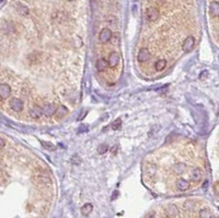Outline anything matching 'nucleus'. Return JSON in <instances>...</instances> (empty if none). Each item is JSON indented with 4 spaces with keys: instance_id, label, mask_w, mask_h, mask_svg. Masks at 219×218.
I'll use <instances>...</instances> for the list:
<instances>
[{
    "instance_id": "2f4dec72",
    "label": "nucleus",
    "mask_w": 219,
    "mask_h": 218,
    "mask_svg": "<svg viewBox=\"0 0 219 218\" xmlns=\"http://www.w3.org/2000/svg\"><path fill=\"white\" fill-rule=\"evenodd\" d=\"M117 195H118V192L117 191H115L114 193H113V196H112V199H115V196L117 197Z\"/></svg>"
},
{
    "instance_id": "a211bd4d",
    "label": "nucleus",
    "mask_w": 219,
    "mask_h": 218,
    "mask_svg": "<svg viewBox=\"0 0 219 218\" xmlns=\"http://www.w3.org/2000/svg\"><path fill=\"white\" fill-rule=\"evenodd\" d=\"M185 170H186V166H185L184 163H176L174 164L173 167V171L176 173V174H182V173L185 172Z\"/></svg>"
},
{
    "instance_id": "72a5a7b5",
    "label": "nucleus",
    "mask_w": 219,
    "mask_h": 218,
    "mask_svg": "<svg viewBox=\"0 0 219 218\" xmlns=\"http://www.w3.org/2000/svg\"><path fill=\"white\" fill-rule=\"evenodd\" d=\"M67 1H76V0H67Z\"/></svg>"
},
{
    "instance_id": "393cba45",
    "label": "nucleus",
    "mask_w": 219,
    "mask_h": 218,
    "mask_svg": "<svg viewBox=\"0 0 219 218\" xmlns=\"http://www.w3.org/2000/svg\"><path fill=\"white\" fill-rule=\"evenodd\" d=\"M107 145H105V144H102V145H100L98 147V152L100 153V155H103V153H105L107 151Z\"/></svg>"
},
{
    "instance_id": "c756f323",
    "label": "nucleus",
    "mask_w": 219,
    "mask_h": 218,
    "mask_svg": "<svg viewBox=\"0 0 219 218\" xmlns=\"http://www.w3.org/2000/svg\"><path fill=\"white\" fill-rule=\"evenodd\" d=\"M4 147V141L2 138H0V148H3Z\"/></svg>"
},
{
    "instance_id": "c9c22d12",
    "label": "nucleus",
    "mask_w": 219,
    "mask_h": 218,
    "mask_svg": "<svg viewBox=\"0 0 219 218\" xmlns=\"http://www.w3.org/2000/svg\"><path fill=\"white\" fill-rule=\"evenodd\" d=\"M218 36H219V33H218Z\"/></svg>"
},
{
    "instance_id": "2eb2a0df",
    "label": "nucleus",
    "mask_w": 219,
    "mask_h": 218,
    "mask_svg": "<svg viewBox=\"0 0 219 218\" xmlns=\"http://www.w3.org/2000/svg\"><path fill=\"white\" fill-rule=\"evenodd\" d=\"M14 7H15V10H17L21 15H23V17H26V15L29 14V8L26 6H24L23 3L18 2V3L14 4Z\"/></svg>"
},
{
    "instance_id": "20e7f679",
    "label": "nucleus",
    "mask_w": 219,
    "mask_h": 218,
    "mask_svg": "<svg viewBox=\"0 0 219 218\" xmlns=\"http://www.w3.org/2000/svg\"><path fill=\"white\" fill-rule=\"evenodd\" d=\"M164 213H165V215H167V217L175 218V217H178V215H179V210L175 205H173V204H169V205L165 206Z\"/></svg>"
},
{
    "instance_id": "f03ea898",
    "label": "nucleus",
    "mask_w": 219,
    "mask_h": 218,
    "mask_svg": "<svg viewBox=\"0 0 219 218\" xmlns=\"http://www.w3.org/2000/svg\"><path fill=\"white\" fill-rule=\"evenodd\" d=\"M194 46H195V39H194L192 35L187 36L186 39L184 40L183 44H182L183 51H184L185 53H190L194 48Z\"/></svg>"
},
{
    "instance_id": "473e14b6",
    "label": "nucleus",
    "mask_w": 219,
    "mask_h": 218,
    "mask_svg": "<svg viewBox=\"0 0 219 218\" xmlns=\"http://www.w3.org/2000/svg\"><path fill=\"white\" fill-rule=\"evenodd\" d=\"M217 115L219 116V108H218V111H217Z\"/></svg>"
},
{
    "instance_id": "5701e85b",
    "label": "nucleus",
    "mask_w": 219,
    "mask_h": 218,
    "mask_svg": "<svg viewBox=\"0 0 219 218\" xmlns=\"http://www.w3.org/2000/svg\"><path fill=\"white\" fill-rule=\"evenodd\" d=\"M42 146L46 149V150H50V151H54L55 150V145L50 141H42Z\"/></svg>"
},
{
    "instance_id": "4468645a",
    "label": "nucleus",
    "mask_w": 219,
    "mask_h": 218,
    "mask_svg": "<svg viewBox=\"0 0 219 218\" xmlns=\"http://www.w3.org/2000/svg\"><path fill=\"white\" fill-rule=\"evenodd\" d=\"M68 114V109L66 108L65 105H59L57 106L56 112H55V115H56L57 119H63L64 116Z\"/></svg>"
},
{
    "instance_id": "0eeeda50",
    "label": "nucleus",
    "mask_w": 219,
    "mask_h": 218,
    "mask_svg": "<svg viewBox=\"0 0 219 218\" xmlns=\"http://www.w3.org/2000/svg\"><path fill=\"white\" fill-rule=\"evenodd\" d=\"M112 37V31L110 30L109 28H104L100 33V36H99V40H100L101 43H107V42L111 40Z\"/></svg>"
},
{
    "instance_id": "6e6552de",
    "label": "nucleus",
    "mask_w": 219,
    "mask_h": 218,
    "mask_svg": "<svg viewBox=\"0 0 219 218\" xmlns=\"http://www.w3.org/2000/svg\"><path fill=\"white\" fill-rule=\"evenodd\" d=\"M119 63V54L116 52H113L110 54L109 56V61H107V64H109V66L111 68H114L116 67L117 65H118Z\"/></svg>"
},
{
    "instance_id": "412c9836",
    "label": "nucleus",
    "mask_w": 219,
    "mask_h": 218,
    "mask_svg": "<svg viewBox=\"0 0 219 218\" xmlns=\"http://www.w3.org/2000/svg\"><path fill=\"white\" fill-rule=\"evenodd\" d=\"M200 218H214V217L208 208H203V210H200Z\"/></svg>"
},
{
    "instance_id": "cd10ccee",
    "label": "nucleus",
    "mask_w": 219,
    "mask_h": 218,
    "mask_svg": "<svg viewBox=\"0 0 219 218\" xmlns=\"http://www.w3.org/2000/svg\"><path fill=\"white\" fill-rule=\"evenodd\" d=\"M88 130V127L86 125H82L81 127H79V130H78V132L79 133H85V132H87Z\"/></svg>"
},
{
    "instance_id": "a878e982",
    "label": "nucleus",
    "mask_w": 219,
    "mask_h": 218,
    "mask_svg": "<svg viewBox=\"0 0 219 218\" xmlns=\"http://www.w3.org/2000/svg\"><path fill=\"white\" fill-rule=\"evenodd\" d=\"M121 125H122V121L119 119H117L116 121H114L113 122V124H112V128L113 130H119V127H121Z\"/></svg>"
},
{
    "instance_id": "1a4fd4ad",
    "label": "nucleus",
    "mask_w": 219,
    "mask_h": 218,
    "mask_svg": "<svg viewBox=\"0 0 219 218\" xmlns=\"http://www.w3.org/2000/svg\"><path fill=\"white\" fill-rule=\"evenodd\" d=\"M10 93H11V88L9 84L7 83L0 84V98L7 99V98L10 97Z\"/></svg>"
},
{
    "instance_id": "9d476101",
    "label": "nucleus",
    "mask_w": 219,
    "mask_h": 218,
    "mask_svg": "<svg viewBox=\"0 0 219 218\" xmlns=\"http://www.w3.org/2000/svg\"><path fill=\"white\" fill-rule=\"evenodd\" d=\"M29 113H30L31 117H33V119H39L43 115V109L39 108V105H34L30 109Z\"/></svg>"
},
{
    "instance_id": "ddd939ff",
    "label": "nucleus",
    "mask_w": 219,
    "mask_h": 218,
    "mask_svg": "<svg viewBox=\"0 0 219 218\" xmlns=\"http://www.w3.org/2000/svg\"><path fill=\"white\" fill-rule=\"evenodd\" d=\"M56 105L55 104H47V105H45L43 108V115H45V116H52V115L55 114V112H56Z\"/></svg>"
},
{
    "instance_id": "bb28decb",
    "label": "nucleus",
    "mask_w": 219,
    "mask_h": 218,
    "mask_svg": "<svg viewBox=\"0 0 219 218\" xmlns=\"http://www.w3.org/2000/svg\"><path fill=\"white\" fill-rule=\"evenodd\" d=\"M207 77H208V72H207V70H203V72H201V75H200V79L201 80H205Z\"/></svg>"
},
{
    "instance_id": "f257e3e1",
    "label": "nucleus",
    "mask_w": 219,
    "mask_h": 218,
    "mask_svg": "<svg viewBox=\"0 0 219 218\" xmlns=\"http://www.w3.org/2000/svg\"><path fill=\"white\" fill-rule=\"evenodd\" d=\"M33 182H34L35 184H37V185H48V184H50V177H48L46 173L42 172V171H39V172L34 173L33 174V178H32Z\"/></svg>"
},
{
    "instance_id": "aec40b11",
    "label": "nucleus",
    "mask_w": 219,
    "mask_h": 218,
    "mask_svg": "<svg viewBox=\"0 0 219 218\" xmlns=\"http://www.w3.org/2000/svg\"><path fill=\"white\" fill-rule=\"evenodd\" d=\"M165 66H167V61H165L164 59H160V61H158L154 64V69H156L157 72H161V70L164 69Z\"/></svg>"
},
{
    "instance_id": "7c9ffc66",
    "label": "nucleus",
    "mask_w": 219,
    "mask_h": 218,
    "mask_svg": "<svg viewBox=\"0 0 219 218\" xmlns=\"http://www.w3.org/2000/svg\"><path fill=\"white\" fill-rule=\"evenodd\" d=\"M146 218H154V213H149V214L146 216Z\"/></svg>"
},
{
    "instance_id": "7ed1b4c3",
    "label": "nucleus",
    "mask_w": 219,
    "mask_h": 218,
    "mask_svg": "<svg viewBox=\"0 0 219 218\" xmlns=\"http://www.w3.org/2000/svg\"><path fill=\"white\" fill-rule=\"evenodd\" d=\"M159 15H160V13H159V10L157 8L150 7V8H148L146 10V18L149 21H156V20H158Z\"/></svg>"
},
{
    "instance_id": "6ab92c4d",
    "label": "nucleus",
    "mask_w": 219,
    "mask_h": 218,
    "mask_svg": "<svg viewBox=\"0 0 219 218\" xmlns=\"http://www.w3.org/2000/svg\"><path fill=\"white\" fill-rule=\"evenodd\" d=\"M92 210H93V206H92V204L87 203V204H85L82 207H81V214H82L83 216H88V215H89L90 213L92 212Z\"/></svg>"
},
{
    "instance_id": "f704fd0d",
    "label": "nucleus",
    "mask_w": 219,
    "mask_h": 218,
    "mask_svg": "<svg viewBox=\"0 0 219 218\" xmlns=\"http://www.w3.org/2000/svg\"><path fill=\"white\" fill-rule=\"evenodd\" d=\"M133 1H135V2H136V1H138V0H133Z\"/></svg>"
},
{
    "instance_id": "dca6fc26",
    "label": "nucleus",
    "mask_w": 219,
    "mask_h": 218,
    "mask_svg": "<svg viewBox=\"0 0 219 218\" xmlns=\"http://www.w3.org/2000/svg\"><path fill=\"white\" fill-rule=\"evenodd\" d=\"M176 188H178V190H180V191L189 190V188H190L189 181H186V180H184V179H179L178 182H176Z\"/></svg>"
},
{
    "instance_id": "f8f14e48",
    "label": "nucleus",
    "mask_w": 219,
    "mask_h": 218,
    "mask_svg": "<svg viewBox=\"0 0 219 218\" xmlns=\"http://www.w3.org/2000/svg\"><path fill=\"white\" fill-rule=\"evenodd\" d=\"M209 13L211 17L218 18L219 17V2L218 1H211L209 4Z\"/></svg>"
},
{
    "instance_id": "9b49d317",
    "label": "nucleus",
    "mask_w": 219,
    "mask_h": 218,
    "mask_svg": "<svg viewBox=\"0 0 219 218\" xmlns=\"http://www.w3.org/2000/svg\"><path fill=\"white\" fill-rule=\"evenodd\" d=\"M203 171L201 170L200 168H195V169H193V171H192V173H191V180L193 182H200L201 180L203 179Z\"/></svg>"
},
{
    "instance_id": "423d86ee",
    "label": "nucleus",
    "mask_w": 219,
    "mask_h": 218,
    "mask_svg": "<svg viewBox=\"0 0 219 218\" xmlns=\"http://www.w3.org/2000/svg\"><path fill=\"white\" fill-rule=\"evenodd\" d=\"M9 105L14 112H20L23 109V102L20 99H18V98H12L10 100V102H9Z\"/></svg>"
},
{
    "instance_id": "b1692460",
    "label": "nucleus",
    "mask_w": 219,
    "mask_h": 218,
    "mask_svg": "<svg viewBox=\"0 0 219 218\" xmlns=\"http://www.w3.org/2000/svg\"><path fill=\"white\" fill-rule=\"evenodd\" d=\"M184 208H185V210H193L194 208H195V205H194L193 202L187 201V202H185V203H184Z\"/></svg>"
},
{
    "instance_id": "4be33fe9",
    "label": "nucleus",
    "mask_w": 219,
    "mask_h": 218,
    "mask_svg": "<svg viewBox=\"0 0 219 218\" xmlns=\"http://www.w3.org/2000/svg\"><path fill=\"white\" fill-rule=\"evenodd\" d=\"M39 53H36V52L31 53V54L28 56V59L31 64H36L37 61H39Z\"/></svg>"
},
{
    "instance_id": "c85d7f7f",
    "label": "nucleus",
    "mask_w": 219,
    "mask_h": 218,
    "mask_svg": "<svg viewBox=\"0 0 219 218\" xmlns=\"http://www.w3.org/2000/svg\"><path fill=\"white\" fill-rule=\"evenodd\" d=\"M71 159H72V162H74V163H79V162H80V160H77V159H78V157H77V156H76V157H74V158H71Z\"/></svg>"
},
{
    "instance_id": "39448f33",
    "label": "nucleus",
    "mask_w": 219,
    "mask_h": 218,
    "mask_svg": "<svg viewBox=\"0 0 219 218\" xmlns=\"http://www.w3.org/2000/svg\"><path fill=\"white\" fill-rule=\"evenodd\" d=\"M137 59H138L139 63H146L150 59V52L148 48L143 47L139 51L138 55H137Z\"/></svg>"
},
{
    "instance_id": "f3484780",
    "label": "nucleus",
    "mask_w": 219,
    "mask_h": 218,
    "mask_svg": "<svg viewBox=\"0 0 219 218\" xmlns=\"http://www.w3.org/2000/svg\"><path fill=\"white\" fill-rule=\"evenodd\" d=\"M107 66H109L107 61H105V59H103V58L99 59V61H96V69H98V72H104V70L107 68Z\"/></svg>"
}]
</instances>
